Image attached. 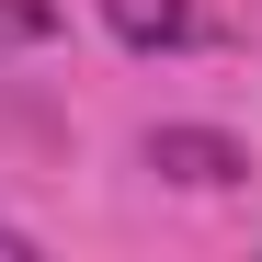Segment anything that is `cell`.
Wrapping results in <instances>:
<instances>
[{"mask_svg": "<svg viewBox=\"0 0 262 262\" xmlns=\"http://www.w3.org/2000/svg\"><path fill=\"white\" fill-rule=\"evenodd\" d=\"M148 171H160V183L216 194V183H251V148L216 137V125H160V137H148Z\"/></svg>", "mask_w": 262, "mask_h": 262, "instance_id": "6da1fadb", "label": "cell"}, {"mask_svg": "<svg viewBox=\"0 0 262 262\" xmlns=\"http://www.w3.org/2000/svg\"><path fill=\"white\" fill-rule=\"evenodd\" d=\"M23 251H34V239H23V228H0V262H23Z\"/></svg>", "mask_w": 262, "mask_h": 262, "instance_id": "277c9868", "label": "cell"}, {"mask_svg": "<svg viewBox=\"0 0 262 262\" xmlns=\"http://www.w3.org/2000/svg\"><path fill=\"white\" fill-rule=\"evenodd\" d=\"M0 34H12V46H34V34H57V12H46V0H0Z\"/></svg>", "mask_w": 262, "mask_h": 262, "instance_id": "3957f363", "label": "cell"}, {"mask_svg": "<svg viewBox=\"0 0 262 262\" xmlns=\"http://www.w3.org/2000/svg\"><path fill=\"white\" fill-rule=\"evenodd\" d=\"M103 23H114V46L160 57V46H183V34H194V0H103Z\"/></svg>", "mask_w": 262, "mask_h": 262, "instance_id": "7a4b0ae2", "label": "cell"}]
</instances>
